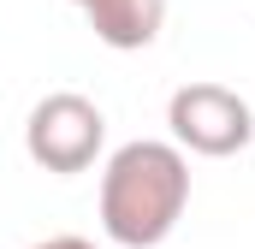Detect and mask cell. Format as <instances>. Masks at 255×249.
Instances as JSON below:
<instances>
[{
  "label": "cell",
  "mask_w": 255,
  "mask_h": 249,
  "mask_svg": "<svg viewBox=\"0 0 255 249\" xmlns=\"http://www.w3.org/2000/svg\"><path fill=\"white\" fill-rule=\"evenodd\" d=\"M190 208V160L178 142H125L101 172V232L125 249H154Z\"/></svg>",
  "instance_id": "cell-1"
},
{
  "label": "cell",
  "mask_w": 255,
  "mask_h": 249,
  "mask_svg": "<svg viewBox=\"0 0 255 249\" xmlns=\"http://www.w3.org/2000/svg\"><path fill=\"white\" fill-rule=\"evenodd\" d=\"M101 142H107V119H101V107H95L89 95H77V89L42 95L36 113H30V124H24L30 160H36L42 172H60V178L89 172L95 154H101Z\"/></svg>",
  "instance_id": "cell-2"
},
{
  "label": "cell",
  "mask_w": 255,
  "mask_h": 249,
  "mask_svg": "<svg viewBox=\"0 0 255 249\" xmlns=\"http://www.w3.org/2000/svg\"><path fill=\"white\" fill-rule=\"evenodd\" d=\"M166 124H172L178 148L208 154V160H226V154L250 148V136H255L250 101L238 89H226V83H184V89H172Z\"/></svg>",
  "instance_id": "cell-3"
},
{
  "label": "cell",
  "mask_w": 255,
  "mask_h": 249,
  "mask_svg": "<svg viewBox=\"0 0 255 249\" xmlns=\"http://www.w3.org/2000/svg\"><path fill=\"white\" fill-rule=\"evenodd\" d=\"M89 30L107 42V48H148L160 36V18H166V0H71Z\"/></svg>",
  "instance_id": "cell-4"
},
{
  "label": "cell",
  "mask_w": 255,
  "mask_h": 249,
  "mask_svg": "<svg viewBox=\"0 0 255 249\" xmlns=\"http://www.w3.org/2000/svg\"><path fill=\"white\" fill-rule=\"evenodd\" d=\"M30 249H95V244H89V238H71V232H65V238H48V244H30Z\"/></svg>",
  "instance_id": "cell-5"
}]
</instances>
